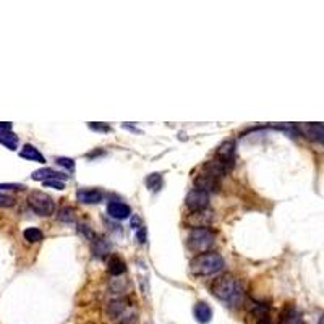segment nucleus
I'll return each mask as SVG.
<instances>
[{"mask_svg": "<svg viewBox=\"0 0 324 324\" xmlns=\"http://www.w3.org/2000/svg\"><path fill=\"white\" fill-rule=\"evenodd\" d=\"M0 190H23L20 183H0Z\"/></svg>", "mask_w": 324, "mask_h": 324, "instance_id": "nucleus-28", "label": "nucleus"}, {"mask_svg": "<svg viewBox=\"0 0 324 324\" xmlns=\"http://www.w3.org/2000/svg\"><path fill=\"white\" fill-rule=\"evenodd\" d=\"M216 234L209 227H200V229H193L188 235V248L191 251H201L205 253L214 245Z\"/></svg>", "mask_w": 324, "mask_h": 324, "instance_id": "nucleus-3", "label": "nucleus"}, {"mask_svg": "<svg viewBox=\"0 0 324 324\" xmlns=\"http://www.w3.org/2000/svg\"><path fill=\"white\" fill-rule=\"evenodd\" d=\"M13 205H15V200H13L12 196H7L0 193V207H10Z\"/></svg>", "mask_w": 324, "mask_h": 324, "instance_id": "nucleus-25", "label": "nucleus"}, {"mask_svg": "<svg viewBox=\"0 0 324 324\" xmlns=\"http://www.w3.org/2000/svg\"><path fill=\"white\" fill-rule=\"evenodd\" d=\"M279 324H305V321L302 318V313L297 309V307L289 305V307L284 308L282 314H280Z\"/></svg>", "mask_w": 324, "mask_h": 324, "instance_id": "nucleus-12", "label": "nucleus"}, {"mask_svg": "<svg viewBox=\"0 0 324 324\" xmlns=\"http://www.w3.org/2000/svg\"><path fill=\"white\" fill-rule=\"evenodd\" d=\"M107 214L112 217V219L123 221L127 219V217H130L132 209H130L128 205H125L122 201H110L107 205Z\"/></svg>", "mask_w": 324, "mask_h": 324, "instance_id": "nucleus-10", "label": "nucleus"}, {"mask_svg": "<svg viewBox=\"0 0 324 324\" xmlns=\"http://www.w3.org/2000/svg\"><path fill=\"white\" fill-rule=\"evenodd\" d=\"M302 133L314 143H323L324 141V128L323 123H305L302 125Z\"/></svg>", "mask_w": 324, "mask_h": 324, "instance_id": "nucleus-13", "label": "nucleus"}, {"mask_svg": "<svg viewBox=\"0 0 324 324\" xmlns=\"http://www.w3.org/2000/svg\"><path fill=\"white\" fill-rule=\"evenodd\" d=\"M214 159L217 162H221L224 167L229 169V171H232V167H234L235 164V143L230 141V139L222 143L221 146L217 148Z\"/></svg>", "mask_w": 324, "mask_h": 324, "instance_id": "nucleus-5", "label": "nucleus"}, {"mask_svg": "<svg viewBox=\"0 0 324 324\" xmlns=\"http://www.w3.org/2000/svg\"><path fill=\"white\" fill-rule=\"evenodd\" d=\"M128 309H130V303L123 298L112 300V302L107 305V314H109L110 319H114V321H120V319H123L125 316H127Z\"/></svg>", "mask_w": 324, "mask_h": 324, "instance_id": "nucleus-8", "label": "nucleus"}, {"mask_svg": "<svg viewBox=\"0 0 324 324\" xmlns=\"http://www.w3.org/2000/svg\"><path fill=\"white\" fill-rule=\"evenodd\" d=\"M28 206L36 212L37 216H52L55 212V201L49 195L41 191H33L28 196Z\"/></svg>", "mask_w": 324, "mask_h": 324, "instance_id": "nucleus-4", "label": "nucleus"}, {"mask_svg": "<svg viewBox=\"0 0 324 324\" xmlns=\"http://www.w3.org/2000/svg\"><path fill=\"white\" fill-rule=\"evenodd\" d=\"M224 258L219 253L214 251H205L191 259L190 268L191 273L198 277H207V275H214L224 269Z\"/></svg>", "mask_w": 324, "mask_h": 324, "instance_id": "nucleus-2", "label": "nucleus"}, {"mask_svg": "<svg viewBox=\"0 0 324 324\" xmlns=\"http://www.w3.org/2000/svg\"><path fill=\"white\" fill-rule=\"evenodd\" d=\"M20 156L23 159H28V161H36V162H41V164L46 162V157L42 156V154L39 153V149H36L33 144H25L23 149L20 151Z\"/></svg>", "mask_w": 324, "mask_h": 324, "instance_id": "nucleus-17", "label": "nucleus"}, {"mask_svg": "<svg viewBox=\"0 0 324 324\" xmlns=\"http://www.w3.org/2000/svg\"><path fill=\"white\" fill-rule=\"evenodd\" d=\"M193 313H195L196 321L201 324H207L212 319V308L205 302H198L193 308Z\"/></svg>", "mask_w": 324, "mask_h": 324, "instance_id": "nucleus-14", "label": "nucleus"}, {"mask_svg": "<svg viewBox=\"0 0 324 324\" xmlns=\"http://www.w3.org/2000/svg\"><path fill=\"white\" fill-rule=\"evenodd\" d=\"M44 187H47V188H54V190H64V183L62 182H59V180H47V182H44Z\"/></svg>", "mask_w": 324, "mask_h": 324, "instance_id": "nucleus-26", "label": "nucleus"}, {"mask_svg": "<svg viewBox=\"0 0 324 324\" xmlns=\"http://www.w3.org/2000/svg\"><path fill=\"white\" fill-rule=\"evenodd\" d=\"M57 164L65 169H68V171H73L75 169V162L73 159H68V157H57Z\"/></svg>", "mask_w": 324, "mask_h": 324, "instance_id": "nucleus-24", "label": "nucleus"}, {"mask_svg": "<svg viewBox=\"0 0 324 324\" xmlns=\"http://www.w3.org/2000/svg\"><path fill=\"white\" fill-rule=\"evenodd\" d=\"M59 219L62 222H73L75 221V211L71 207H62L59 212Z\"/></svg>", "mask_w": 324, "mask_h": 324, "instance_id": "nucleus-23", "label": "nucleus"}, {"mask_svg": "<svg viewBox=\"0 0 324 324\" xmlns=\"http://www.w3.org/2000/svg\"><path fill=\"white\" fill-rule=\"evenodd\" d=\"M76 198H78L80 203H85V205H96V203L102 201L104 193L101 190H96V188H83V190H78Z\"/></svg>", "mask_w": 324, "mask_h": 324, "instance_id": "nucleus-11", "label": "nucleus"}, {"mask_svg": "<svg viewBox=\"0 0 324 324\" xmlns=\"http://www.w3.org/2000/svg\"><path fill=\"white\" fill-rule=\"evenodd\" d=\"M93 253L96 258H105L110 251V245L107 243V240L102 239V237H94L93 240Z\"/></svg>", "mask_w": 324, "mask_h": 324, "instance_id": "nucleus-16", "label": "nucleus"}, {"mask_svg": "<svg viewBox=\"0 0 324 324\" xmlns=\"http://www.w3.org/2000/svg\"><path fill=\"white\" fill-rule=\"evenodd\" d=\"M107 269H109L110 274L117 277V275H122L125 271H127V264H125L123 259L119 258V256H112L107 263Z\"/></svg>", "mask_w": 324, "mask_h": 324, "instance_id": "nucleus-19", "label": "nucleus"}, {"mask_svg": "<svg viewBox=\"0 0 324 324\" xmlns=\"http://www.w3.org/2000/svg\"><path fill=\"white\" fill-rule=\"evenodd\" d=\"M89 128L94 130V132H110V127L109 125H104V123H89Z\"/></svg>", "mask_w": 324, "mask_h": 324, "instance_id": "nucleus-27", "label": "nucleus"}, {"mask_svg": "<svg viewBox=\"0 0 324 324\" xmlns=\"http://www.w3.org/2000/svg\"><path fill=\"white\" fill-rule=\"evenodd\" d=\"M211 219H212L211 212L206 214V209H205V211L193 212L190 216V219H188V222L193 221V227H195V229H200V227H207V222H211Z\"/></svg>", "mask_w": 324, "mask_h": 324, "instance_id": "nucleus-18", "label": "nucleus"}, {"mask_svg": "<svg viewBox=\"0 0 324 324\" xmlns=\"http://www.w3.org/2000/svg\"><path fill=\"white\" fill-rule=\"evenodd\" d=\"M10 128H12V123H7V122L0 123V130H10Z\"/></svg>", "mask_w": 324, "mask_h": 324, "instance_id": "nucleus-29", "label": "nucleus"}, {"mask_svg": "<svg viewBox=\"0 0 324 324\" xmlns=\"http://www.w3.org/2000/svg\"><path fill=\"white\" fill-rule=\"evenodd\" d=\"M195 183H196V190L206 191L207 195H209L211 191L217 190V180L211 178L209 175H206V173H201V175L195 180Z\"/></svg>", "mask_w": 324, "mask_h": 324, "instance_id": "nucleus-15", "label": "nucleus"}, {"mask_svg": "<svg viewBox=\"0 0 324 324\" xmlns=\"http://www.w3.org/2000/svg\"><path fill=\"white\" fill-rule=\"evenodd\" d=\"M185 205L193 212L205 211L209 206V195L201 190H191L185 198Z\"/></svg>", "mask_w": 324, "mask_h": 324, "instance_id": "nucleus-6", "label": "nucleus"}, {"mask_svg": "<svg viewBox=\"0 0 324 324\" xmlns=\"http://www.w3.org/2000/svg\"><path fill=\"white\" fill-rule=\"evenodd\" d=\"M246 309L253 318L258 319V324H271L269 319V305L264 302H258V300H248L246 303Z\"/></svg>", "mask_w": 324, "mask_h": 324, "instance_id": "nucleus-7", "label": "nucleus"}, {"mask_svg": "<svg viewBox=\"0 0 324 324\" xmlns=\"http://www.w3.org/2000/svg\"><path fill=\"white\" fill-rule=\"evenodd\" d=\"M212 293L229 307H240L245 298V290L239 280L232 275H222L211 285Z\"/></svg>", "mask_w": 324, "mask_h": 324, "instance_id": "nucleus-1", "label": "nucleus"}, {"mask_svg": "<svg viewBox=\"0 0 324 324\" xmlns=\"http://www.w3.org/2000/svg\"><path fill=\"white\" fill-rule=\"evenodd\" d=\"M146 185L151 191H159L162 187V175L161 173H151V175L146 178Z\"/></svg>", "mask_w": 324, "mask_h": 324, "instance_id": "nucleus-22", "label": "nucleus"}, {"mask_svg": "<svg viewBox=\"0 0 324 324\" xmlns=\"http://www.w3.org/2000/svg\"><path fill=\"white\" fill-rule=\"evenodd\" d=\"M0 143L13 151L18 146V136L15 133H12L10 130H0Z\"/></svg>", "mask_w": 324, "mask_h": 324, "instance_id": "nucleus-20", "label": "nucleus"}, {"mask_svg": "<svg viewBox=\"0 0 324 324\" xmlns=\"http://www.w3.org/2000/svg\"><path fill=\"white\" fill-rule=\"evenodd\" d=\"M23 237H25L26 241H30V243H37V241L42 240V232L39 229H36V227H30V229H26L23 232Z\"/></svg>", "mask_w": 324, "mask_h": 324, "instance_id": "nucleus-21", "label": "nucleus"}, {"mask_svg": "<svg viewBox=\"0 0 324 324\" xmlns=\"http://www.w3.org/2000/svg\"><path fill=\"white\" fill-rule=\"evenodd\" d=\"M33 180H39V182H47V180H68V175H65V173L62 172H57L54 169H49V167H44V169H39V171H34L31 175Z\"/></svg>", "mask_w": 324, "mask_h": 324, "instance_id": "nucleus-9", "label": "nucleus"}]
</instances>
